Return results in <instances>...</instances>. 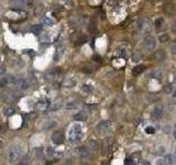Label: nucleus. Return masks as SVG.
<instances>
[{
    "label": "nucleus",
    "mask_w": 176,
    "mask_h": 165,
    "mask_svg": "<svg viewBox=\"0 0 176 165\" xmlns=\"http://www.w3.org/2000/svg\"><path fill=\"white\" fill-rule=\"evenodd\" d=\"M73 118H74L75 121H86L88 116H87V114L85 111H79V112H77V114H75V115L73 116Z\"/></svg>",
    "instance_id": "nucleus-14"
},
{
    "label": "nucleus",
    "mask_w": 176,
    "mask_h": 165,
    "mask_svg": "<svg viewBox=\"0 0 176 165\" xmlns=\"http://www.w3.org/2000/svg\"><path fill=\"white\" fill-rule=\"evenodd\" d=\"M75 84H76V81L73 80V79H68V80H66V81L64 83V85H65L66 87H73Z\"/></svg>",
    "instance_id": "nucleus-33"
},
{
    "label": "nucleus",
    "mask_w": 176,
    "mask_h": 165,
    "mask_svg": "<svg viewBox=\"0 0 176 165\" xmlns=\"http://www.w3.org/2000/svg\"><path fill=\"white\" fill-rule=\"evenodd\" d=\"M60 107H61V104H51L50 110H51V111H55V110H58Z\"/></svg>",
    "instance_id": "nucleus-34"
},
{
    "label": "nucleus",
    "mask_w": 176,
    "mask_h": 165,
    "mask_svg": "<svg viewBox=\"0 0 176 165\" xmlns=\"http://www.w3.org/2000/svg\"><path fill=\"white\" fill-rule=\"evenodd\" d=\"M44 154H45V151L43 150L42 148H35L33 150V155L37 160H41V158H44Z\"/></svg>",
    "instance_id": "nucleus-16"
},
{
    "label": "nucleus",
    "mask_w": 176,
    "mask_h": 165,
    "mask_svg": "<svg viewBox=\"0 0 176 165\" xmlns=\"http://www.w3.org/2000/svg\"><path fill=\"white\" fill-rule=\"evenodd\" d=\"M171 52L173 54H176V41L174 43H172V45H171Z\"/></svg>",
    "instance_id": "nucleus-39"
},
{
    "label": "nucleus",
    "mask_w": 176,
    "mask_h": 165,
    "mask_svg": "<svg viewBox=\"0 0 176 165\" xmlns=\"http://www.w3.org/2000/svg\"><path fill=\"white\" fill-rule=\"evenodd\" d=\"M164 161H165V163L166 165H174L175 164V158L173 156V155H166L165 158H164Z\"/></svg>",
    "instance_id": "nucleus-25"
},
{
    "label": "nucleus",
    "mask_w": 176,
    "mask_h": 165,
    "mask_svg": "<svg viewBox=\"0 0 176 165\" xmlns=\"http://www.w3.org/2000/svg\"><path fill=\"white\" fill-rule=\"evenodd\" d=\"M174 136H175V139H176V127H175V130H174Z\"/></svg>",
    "instance_id": "nucleus-47"
},
{
    "label": "nucleus",
    "mask_w": 176,
    "mask_h": 165,
    "mask_svg": "<svg viewBox=\"0 0 176 165\" xmlns=\"http://www.w3.org/2000/svg\"><path fill=\"white\" fill-rule=\"evenodd\" d=\"M52 142L54 144H62L64 142V134L62 131H55L52 134Z\"/></svg>",
    "instance_id": "nucleus-8"
},
{
    "label": "nucleus",
    "mask_w": 176,
    "mask_h": 165,
    "mask_svg": "<svg viewBox=\"0 0 176 165\" xmlns=\"http://www.w3.org/2000/svg\"><path fill=\"white\" fill-rule=\"evenodd\" d=\"M9 1L17 7H25L29 5V0H9Z\"/></svg>",
    "instance_id": "nucleus-19"
},
{
    "label": "nucleus",
    "mask_w": 176,
    "mask_h": 165,
    "mask_svg": "<svg viewBox=\"0 0 176 165\" xmlns=\"http://www.w3.org/2000/svg\"><path fill=\"white\" fill-rule=\"evenodd\" d=\"M40 41H41V42H44V41H45V42H49L50 41V39H49V36L48 35H44V36H41V37H40Z\"/></svg>",
    "instance_id": "nucleus-41"
},
{
    "label": "nucleus",
    "mask_w": 176,
    "mask_h": 165,
    "mask_svg": "<svg viewBox=\"0 0 176 165\" xmlns=\"http://www.w3.org/2000/svg\"><path fill=\"white\" fill-rule=\"evenodd\" d=\"M172 92H173V85H167V86H165V93L171 94Z\"/></svg>",
    "instance_id": "nucleus-37"
},
{
    "label": "nucleus",
    "mask_w": 176,
    "mask_h": 165,
    "mask_svg": "<svg viewBox=\"0 0 176 165\" xmlns=\"http://www.w3.org/2000/svg\"><path fill=\"white\" fill-rule=\"evenodd\" d=\"M126 165H135V161H133L131 158L126 160Z\"/></svg>",
    "instance_id": "nucleus-38"
},
{
    "label": "nucleus",
    "mask_w": 176,
    "mask_h": 165,
    "mask_svg": "<svg viewBox=\"0 0 176 165\" xmlns=\"http://www.w3.org/2000/svg\"><path fill=\"white\" fill-rule=\"evenodd\" d=\"M144 71H145V66L144 65H138V66H135L133 69H132V75L133 76H139Z\"/></svg>",
    "instance_id": "nucleus-18"
},
{
    "label": "nucleus",
    "mask_w": 176,
    "mask_h": 165,
    "mask_svg": "<svg viewBox=\"0 0 176 165\" xmlns=\"http://www.w3.org/2000/svg\"><path fill=\"white\" fill-rule=\"evenodd\" d=\"M41 21H42L43 24H45V25H48V27H52V25L54 24V21H53L52 19L48 18V17H43L42 19H41Z\"/></svg>",
    "instance_id": "nucleus-26"
},
{
    "label": "nucleus",
    "mask_w": 176,
    "mask_h": 165,
    "mask_svg": "<svg viewBox=\"0 0 176 165\" xmlns=\"http://www.w3.org/2000/svg\"><path fill=\"white\" fill-rule=\"evenodd\" d=\"M31 32L33 33V34H35V35H39L41 32H42V25H40V24H34V25H32L31 27Z\"/></svg>",
    "instance_id": "nucleus-21"
},
{
    "label": "nucleus",
    "mask_w": 176,
    "mask_h": 165,
    "mask_svg": "<svg viewBox=\"0 0 176 165\" xmlns=\"http://www.w3.org/2000/svg\"><path fill=\"white\" fill-rule=\"evenodd\" d=\"M94 59H95L96 62H100V56H97V55H95V56H94Z\"/></svg>",
    "instance_id": "nucleus-44"
},
{
    "label": "nucleus",
    "mask_w": 176,
    "mask_h": 165,
    "mask_svg": "<svg viewBox=\"0 0 176 165\" xmlns=\"http://www.w3.org/2000/svg\"><path fill=\"white\" fill-rule=\"evenodd\" d=\"M164 12H165V15H167L169 17H172V15H174L176 13V8L174 5H172V3H166L165 6H164Z\"/></svg>",
    "instance_id": "nucleus-12"
},
{
    "label": "nucleus",
    "mask_w": 176,
    "mask_h": 165,
    "mask_svg": "<svg viewBox=\"0 0 176 165\" xmlns=\"http://www.w3.org/2000/svg\"><path fill=\"white\" fill-rule=\"evenodd\" d=\"M15 85H17V87H18L20 90H25V89H28L29 87H30V84L27 81V79H24V78L17 79V80H15Z\"/></svg>",
    "instance_id": "nucleus-11"
},
{
    "label": "nucleus",
    "mask_w": 176,
    "mask_h": 165,
    "mask_svg": "<svg viewBox=\"0 0 176 165\" xmlns=\"http://www.w3.org/2000/svg\"><path fill=\"white\" fill-rule=\"evenodd\" d=\"M173 98H174V101L176 102V90L174 92V95H173Z\"/></svg>",
    "instance_id": "nucleus-46"
},
{
    "label": "nucleus",
    "mask_w": 176,
    "mask_h": 165,
    "mask_svg": "<svg viewBox=\"0 0 176 165\" xmlns=\"http://www.w3.org/2000/svg\"><path fill=\"white\" fill-rule=\"evenodd\" d=\"M13 81V78L11 76H5V77H0V87L8 86L10 83Z\"/></svg>",
    "instance_id": "nucleus-17"
},
{
    "label": "nucleus",
    "mask_w": 176,
    "mask_h": 165,
    "mask_svg": "<svg viewBox=\"0 0 176 165\" xmlns=\"http://www.w3.org/2000/svg\"><path fill=\"white\" fill-rule=\"evenodd\" d=\"M110 127H111V122L105 120V121L99 122L97 124V127H96V130L99 133H106V132H108L110 130Z\"/></svg>",
    "instance_id": "nucleus-6"
},
{
    "label": "nucleus",
    "mask_w": 176,
    "mask_h": 165,
    "mask_svg": "<svg viewBox=\"0 0 176 165\" xmlns=\"http://www.w3.org/2000/svg\"><path fill=\"white\" fill-rule=\"evenodd\" d=\"M83 138V131H82V126L75 123L70 127V132H68V141L70 143H78Z\"/></svg>",
    "instance_id": "nucleus-1"
},
{
    "label": "nucleus",
    "mask_w": 176,
    "mask_h": 165,
    "mask_svg": "<svg viewBox=\"0 0 176 165\" xmlns=\"http://www.w3.org/2000/svg\"><path fill=\"white\" fill-rule=\"evenodd\" d=\"M66 109H67V110L77 109V105H76L75 102H67V104H66Z\"/></svg>",
    "instance_id": "nucleus-31"
},
{
    "label": "nucleus",
    "mask_w": 176,
    "mask_h": 165,
    "mask_svg": "<svg viewBox=\"0 0 176 165\" xmlns=\"http://www.w3.org/2000/svg\"><path fill=\"white\" fill-rule=\"evenodd\" d=\"M64 52H65V50H64V49H58V50L56 51V53H55L54 59H55V61H58V59H60V58H61L64 55Z\"/></svg>",
    "instance_id": "nucleus-30"
},
{
    "label": "nucleus",
    "mask_w": 176,
    "mask_h": 165,
    "mask_svg": "<svg viewBox=\"0 0 176 165\" xmlns=\"http://www.w3.org/2000/svg\"><path fill=\"white\" fill-rule=\"evenodd\" d=\"M88 145H89V149L92 151H98L99 150V143L95 140H90L88 142Z\"/></svg>",
    "instance_id": "nucleus-24"
},
{
    "label": "nucleus",
    "mask_w": 176,
    "mask_h": 165,
    "mask_svg": "<svg viewBox=\"0 0 176 165\" xmlns=\"http://www.w3.org/2000/svg\"><path fill=\"white\" fill-rule=\"evenodd\" d=\"M113 143V140H112V138H107L105 141H104V144H102V148H104V150H105V152L110 146H111V144Z\"/></svg>",
    "instance_id": "nucleus-23"
},
{
    "label": "nucleus",
    "mask_w": 176,
    "mask_h": 165,
    "mask_svg": "<svg viewBox=\"0 0 176 165\" xmlns=\"http://www.w3.org/2000/svg\"><path fill=\"white\" fill-rule=\"evenodd\" d=\"M159 40H160L161 43H165V42H167L169 40V36L167 34H161L160 37H159Z\"/></svg>",
    "instance_id": "nucleus-32"
},
{
    "label": "nucleus",
    "mask_w": 176,
    "mask_h": 165,
    "mask_svg": "<svg viewBox=\"0 0 176 165\" xmlns=\"http://www.w3.org/2000/svg\"><path fill=\"white\" fill-rule=\"evenodd\" d=\"M145 132L148 134H153V133H155V128L154 127H147L145 128Z\"/></svg>",
    "instance_id": "nucleus-36"
},
{
    "label": "nucleus",
    "mask_w": 176,
    "mask_h": 165,
    "mask_svg": "<svg viewBox=\"0 0 176 165\" xmlns=\"http://www.w3.org/2000/svg\"><path fill=\"white\" fill-rule=\"evenodd\" d=\"M150 28H151V22L147 18H141L137 22V29L140 32H147L150 30Z\"/></svg>",
    "instance_id": "nucleus-4"
},
{
    "label": "nucleus",
    "mask_w": 176,
    "mask_h": 165,
    "mask_svg": "<svg viewBox=\"0 0 176 165\" xmlns=\"http://www.w3.org/2000/svg\"><path fill=\"white\" fill-rule=\"evenodd\" d=\"M50 107H51V102H50L48 99L40 100L39 102H36V105H35V109L39 110V111H46V110H50Z\"/></svg>",
    "instance_id": "nucleus-7"
},
{
    "label": "nucleus",
    "mask_w": 176,
    "mask_h": 165,
    "mask_svg": "<svg viewBox=\"0 0 176 165\" xmlns=\"http://www.w3.org/2000/svg\"><path fill=\"white\" fill-rule=\"evenodd\" d=\"M154 25H155V30H156L157 32H161V31L164 30V28H165L164 19H163V18H157L154 22Z\"/></svg>",
    "instance_id": "nucleus-13"
},
{
    "label": "nucleus",
    "mask_w": 176,
    "mask_h": 165,
    "mask_svg": "<svg viewBox=\"0 0 176 165\" xmlns=\"http://www.w3.org/2000/svg\"><path fill=\"white\" fill-rule=\"evenodd\" d=\"M142 165H151L148 161H142Z\"/></svg>",
    "instance_id": "nucleus-45"
},
{
    "label": "nucleus",
    "mask_w": 176,
    "mask_h": 165,
    "mask_svg": "<svg viewBox=\"0 0 176 165\" xmlns=\"http://www.w3.org/2000/svg\"><path fill=\"white\" fill-rule=\"evenodd\" d=\"M0 98L7 104H12V102H15L20 98V95L18 93H15V92H7V93L1 94Z\"/></svg>",
    "instance_id": "nucleus-3"
},
{
    "label": "nucleus",
    "mask_w": 176,
    "mask_h": 165,
    "mask_svg": "<svg viewBox=\"0 0 176 165\" xmlns=\"http://www.w3.org/2000/svg\"><path fill=\"white\" fill-rule=\"evenodd\" d=\"M5 74V69L2 67H0V77H2V75Z\"/></svg>",
    "instance_id": "nucleus-43"
},
{
    "label": "nucleus",
    "mask_w": 176,
    "mask_h": 165,
    "mask_svg": "<svg viewBox=\"0 0 176 165\" xmlns=\"http://www.w3.org/2000/svg\"><path fill=\"white\" fill-rule=\"evenodd\" d=\"M117 55L120 56L122 58H127L128 57V51L124 50V49H120V50L117 51Z\"/></svg>",
    "instance_id": "nucleus-29"
},
{
    "label": "nucleus",
    "mask_w": 176,
    "mask_h": 165,
    "mask_svg": "<svg viewBox=\"0 0 176 165\" xmlns=\"http://www.w3.org/2000/svg\"><path fill=\"white\" fill-rule=\"evenodd\" d=\"M45 154H46V156H50V158H55L56 155H58L52 148H48V149L45 150Z\"/></svg>",
    "instance_id": "nucleus-27"
},
{
    "label": "nucleus",
    "mask_w": 176,
    "mask_h": 165,
    "mask_svg": "<svg viewBox=\"0 0 176 165\" xmlns=\"http://www.w3.org/2000/svg\"><path fill=\"white\" fill-rule=\"evenodd\" d=\"M143 44H144V47L148 51H153L155 49V45H156L154 36L147 35L143 40Z\"/></svg>",
    "instance_id": "nucleus-5"
},
{
    "label": "nucleus",
    "mask_w": 176,
    "mask_h": 165,
    "mask_svg": "<svg viewBox=\"0 0 176 165\" xmlns=\"http://www.w3.org/2000/svg\"><path fill=\"white\" fill-rule=\"evenodd\" d=\"M171 31H172V33L176 34V22H174V23L172 24V27H171Z\"/></svg>",
    "instance_id": "nucleus-42"
},
{
    "label": "nucleus",
    "mask_w": 176,
    "mask_h": 165,
    "mask_svg": "<svg viewBox=\"0 0 176 165\" xmlns=\"http://www.w3.org/2000/svg\"><path fill=\"white\" fill-rule=\"evenodd\" d=\"M162 116H163V106L162 105H157L153 109V111L151 114V118L154 119V120H159L160 118H162Z\"/></svg>",
    "instance_id": "nucleus-9"
},
{
    "label": "nucleus",
    "mask_w": 176,
    "mask_h": 165,
    "mask_svg": "<svg viewBox=\"0 0 176 165\" xmlns=\"http://www.w3.org/2000/svg\"><path fill=\"white\" fill-rule=\"evenodd\" d=\"M2 111H3V115L6 116V117H10V116L15 114V109L12 107H5Z\"/></svg>",
    "instance_id": "nucleus-22"
},
{
    "label": "nucleus",
    "mask_w": 176,
    "mask_h": 165,
    "mask_svg": "<svg viewBox=\"0 0 176 165\" xmlns=\"http://www.w3.org/2000/svg\"><path fill=\"white\" fill-rule=\"evenodd\" d=\"M76 152L78 153V155L79 156H82V158H87L88 155H89V151L87 148H85V146H82V148H78Z\"/></svg>",
    "instance_id": "nucleus-20"
},
{
    "label": "nucleus",
    "mask_w": 176,
    "mask_h": 165,
    "mask_svg": "<svg viewBox=\"0 0 176 165\" xmlns=\"http://www.w3.org/2000/svg\"><path fill=\"white\" fill-rule=\"evenodd\" d=\"M30 164V156L25 155L22 158H20V162L18 163V165H29Z\"/></svg>",
    "instance_id": "nucleus-28"
},
{
    "label": "nucleus",
    "mask_w": 176,
    "mask_h": 165,
    "mask_svg": "<svg viewBox=\"0 0 176 165\" xmlns=\"http://www.w3.org/2000/svg\"><path fill=\"white\" fill-rule=\"evenodd\" d=\"M155 165H166V163H165L164 158H160V160H157V161H156Z\"/></svg>",
    "instance_id": "nucleus-40"
},
{
    "label": "nucleus",
    "mask_w": 176,
    "mask_h": 165,
    "mask_svg": "<svg viewBox=\"0 0 176 165\" xmlns=\"http://www.w3.org/2000/svg\"><path fill=\"white\" fill-rule=\"evenodd\" d=\"M153 59L156 62H163L166 59V53L164 50H159L156 51L154 54H153Z\"/></svg>",
    "instance_id": "nucleus-10"
},
{
    "label": "nucleus",
    "mask_w": 176,
    "mask_h": 165,
    "mask_svg": "<svg viewBox=\"0 0 176 165\" xmlns=\"http://www.w3.org/2000/svg\"><path fill=\"white\" fill-rule=\"evenodd\" d=\"M150 77H151V78L157 79V80H162V78H163V74H162V72H161L160 69L155 68V69H153L152 72L150 73Z\"/></svg>",
    "instance_id": "nucleus-15"
},
{
    "label": "nucleus",
    "mask_w": 176,
    "mask_h": 165,
    "mask_svg": "<svg viewBox=\"0 0 176 165\" xmlns=\"http://www.w3.org/2000/svg\"><path fill=\"white\" fill-rule=\"evenodd\" d=\"M83 90H85L86 93L90 94L92 92V87L90 86V85H87V84H85V85H83Z\"/></svg>",
    "instance_id": "nucleus-35"
},
{
    "label": "nucleus",
    "mask_w": 176,
    "mask_h": 165,
    "mask_svg": "<svg viewBox=\"0 0 176 165\" xmlns=\"http://www.w3.org/2000/svg\"><path fill=\"white\" fill-rule=\"evenodd\" d=\"M22 156V148L18 144L11 145L7 150V158L10 162H17Z\"/></svg>",
    "instance_id": "nucleus-2"
}]
</instances>
